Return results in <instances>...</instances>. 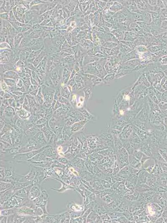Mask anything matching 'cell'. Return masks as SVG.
I'll return each mask as SVG.
<instances>
[{
  "mask_svg": "<svg viewBox=\"0 0 167 223\" xmlns=\"http://www.w3.org/2000/svg\"><path fill=\"white\" fill-rule=\"evenodd\" d=\"M49 146H45L39 149L33 150L31 152L19 153L14 156L13 157V159L14 161L16 163H20L23 162H27L28 160L32 159L33 157L37 154L44 151L49 147Z\"/></svg>",
  "mask_w": 167,
  "mask_h": 223,
  "instance_id": "cell-1",
  "label": "cell"
},
{
  "mask_svg": "<svg viewBox=\"0 0 167 223\" xmlns=\"http://www.w3.org/2000/svg\"><path fill=\"white\" fill-rule=\"evenodd\" d=\"M42 144L39 142L35 138H30L27 141L26 144L23 146V147L19 148L18 154L31 152L37 150L43 147Z\"/></svg>",
  "mask_w": 167,
  "mask_h": 223,
  "instance_id": "cell-2",
  "label": "cell"
},
{
  "mask_svg": "<svg viewBox=\"0 0 167 223\" xmlns=\"http://www.w3.org/2000/svg\"><path fill=\"white\" fill-rule=\"evenodd\" d=\"M29 167H30V170L28 173L26 175H22L18 182H32L33 181L36 174V167L31 164H30Z\"/></svg>",
  "mask_w": 167,
  "mask_h": 223,
  "instance_id": "cell-3",
  "label": "cell"
},
{
  "mask_svg": "<svg viewBox=\"0 0 167 223\" xmlns=\"http://www.w3.org/2000/svg\"><path fill=\"white\" fill-rule=\"evenodd\" d=\"M16 214L25 216H36L35 210L27 206H21L16 208Z\"/></svg>",
  "mask_w": 167,
  "mask_h": 223,
  "instance_id": "cell-4",
  "label": "cell"
},
{
  "mask_svg": "<svg viewBox=\"0 0 167 223\" xmlns=\"http://www.w3.org/2000/svg\"><path fill=\"white\" fill-rule=\"evenodd\" d=\"M36 171V177L32 181V184H38L41 185V184L44 180V168L42 167L35 166Z\"/></svg>",
  "mask_w": 167,
  "mask_h": 223,
  "instance_id": "cell-5",
  "label": "cell"
},
{
  "mask_svg": "<svg viewBox=\"0 0 167 223\" xmlns=\"http://www.w3.org/2000/svg\"><path fill=\"white\" fill-rule=\"evenodd\" d=\"M41 185L33 184L29 193L28 197L29 199L33 200L40 196L41 192Z\"/></svg>",
  "mask_w": 167,
  "mask_h": 223,
  "instance_id": "cell-6",
  "label": "cell"
},
{
  "mask_svg": "<svg viewBox=\"0 0 167 223\" xmlns=\"http://www.w3.org/2000/svg\"><path fill=\"white\" fill-rule=\"evenodd\" d=\"M16 190L12 188L8 190L2 191L1 192V205L7 201L8 200L14 195Z\"/></svg>",
  "mask_w": 167,
  "mask_h": 223,
  "instance_id": "cell-7",
  "label": "cell"
},
{
  "mask_svg": "<svg viewBox=\"0 0 167 223\" xmlns=\"http://www.w3.org/2000/svg\"><path fill=\"white\" fill-rule=\"evenodd\" d=\"M33 184H31L26 187L19 189L16 191L14 194V195L20 197V198H28L29 193L32 187Z\"/></svg>",
  "mask_w": 167,
  "mask_h": 223,
  "instance_id": "cell-8",
  "label": "cell"
},
{
  "mask_svg": "<svg viewBox=\"0 0 167 223\" xmlns=\"http://www.w3.org/2000/svg\"><path fill=\"white\" fill-rule=\"evenodd\" d=\"M55 180H57V181H59L60 183L62 184V187L60 188L59 189H56L54 188H52L51 189V190H54V191H56L58 192V193H63L66 190H69V189H74V188L72 186L69 185V184H66L63 182V180L61 179H59L58 178H55L54 179Z\"/></svg>",
  "mask_w": 167,
  "mask_h": 223,
  "instance_id": "cell-9",
  "label": "cell"
},
{
  "mask_svg": "<svg viewBox=\"0 0 167 223\" xmlns=\"http://www.w3.org/2000/svg\"><path fill=\"white\" fill-rule=\"evenodd\" d=\"M44 172L45 174L44 180L48 178H52L53 179L55 178H59L56 173L54 169L52 167L44 168Z\"/></svg>",
  "mask_w": 167,
  "mask_h": 223,
  "instance_id": "cell-10",
  "label": "cell"
},
{
  "mask_svg": "<svg viewBox=\"0 0 167 223\" xmlns=\"http://www.w3.org/2000/svg\"><path fill=\"white\" fill-rule=\"evenodd\" d=\"M47 156L45 150L43 152L38 153L36 156L33 157L31 159L27 161V162H41L43 161H45L47 160Z\"/></svg>",
  "mask_w": 167,
  "mask_h": 223,
  "instance_id": "cell-11",
  "label": "cell"
},
{
  "mask_svg": "<svg viewBox=\"0 0 167 223\" xmlns=\"http://www.w3.org/2000/svg\"><path fill=\"white\" fill-rule=\"evenodd\" d=\"M31 184H32V182H14L13 183V189L16 191H17L19 189H22L26 187L29 185Z\"/></svg>",
  "mask_w": 167,
  "mask_h": 223,
  "instance_id": "cell-12",
  "label": "cell"
},
{
  "mask_svg": "<svg viewBox=\"0 0 167 223\" xmlns=\"http://www.w3.org/2000/svg\"><path fill=\"white\" fill-rule=\"evenodd\" d=\"M80 205L77 204L74 202H70L67 205L68 210L69 211L76 212L78 211H81Z\"/></svg>",
  "mask_w": 167,
  "mask_h": 223,
  "instance_id": "cell-13",
  "label": "cell"
},
{
  "mask_svg": "<svg viewBox=\"0 0 167 223\" xmlns=\"http://www.w3.org/2000/svg\"><path fill=\"white\" fill-rule=\"evenodd\" d=\"M34 138L36 139L38 142L43 145L47 144L46 138L44 137L43 133L42 132H39L34 136Z\"/></svg>",
  "mask_w": 167,
  "mask_h": 223,
  "instance_id": "cell-14",
  "label": "cell"
},
{
  "mask_svg": "<svg viewBox=\"0 0 167 223\" xmlns=\"http://www.w3.org/2000/svg\"><path fill=\"white\" fill-rule=\"evenodd\" d=\"M16 208L1 210V215L8 216L10 215L16 214Z\"/></svg>",
  "mask_w": 167,
  "mask_h": 223,
  "instance_id": "cell-15",
  "label": "cell"
},
{
  "mask_svg": "<svg viewBox=\"0 0 167 223\" xmlns=\"http://www.w3.org/2000/svg\"><path fill=\"white\" fill-rule=\"evenodd\" d=\"M13 187V184L12 183L5 182H1V191H4L5 190L11 189Z\"/></svg>",
  "mask_w": 167,
  "mask_h": 223,
  "instance_id": "cell-16",
  "label": "cell"
},
{
  "mask_svg": "<svg viewBox=\"0 0 167 223\" xmlns=\"http://www.w3.org/2000/svg\"><path fill=\"white\" fill-rule=\"evenodd\" d=\"M54 169L56 173L59 176V178L63 177V176L64 174H65V171L63 169L58 168V167H55Z\"/></svg>",
  "mask_w": 167,
  "mask_h": 223,
  "instance_id": "cell-17",
  "label": "cell"
},
{
  "mask_svg": "<svg viewBox=\"0 0 167 223\" xmlns=\"http://www.w3.org/2000/svg\"><path fill=\"white\" fill-rule=\"evenodd\" d=\"M41 198L44 201H48L49 197V195L48 192L45 190H41L40 196Z\"/></svg>",
  "mask_w": 167,
  "mask_h": 223,
  "instance_id": "cell-18",
  "label": "cell"
},
{
  "mask_svg": "<svg viewBox=\"0 0 167 223\" xmlns=\"http://www.w3.org/2000/svg\"><path fill=\"white\" fill-rule=\"evenodd\" d=\"M35 212H36V216L41 217L45 214L44 211L40 207H37L36 209L35 210Z\"/></svg>",
  "mask_w": 167,
  "mask_h": 223,
  "instance_id": "cell-19",
  "label": "cell"
},
{
  "mask_svg": "<svg viewBox=\"0 0 167 223\" xmlns=\"http://www.w3.org/2000/svg\"><path fill=\"white\" fill-rule=\"evenodd\" d=\"M14 112V110L11 107H7L5 109V114H6V116H12V114Z\"/></svg>",
  "mask_w": 167,
  "mask_h": 223,
  "instance_id": "cell-20",
  "label": "cell"
},
{
  "mask_svg": "<svg viewBox=\"0 0 167 223\" xmlns=\"http://www.w3.org/2000/svg\"><path fill=\"white\" fill-rule=\"evenodd\" d=\"M57 160L59 161V162H61V163L63 164L64 165H65V164L67 165V164L69 163V161L67 159H66L65 158H58Z\"/></svg>",
  "mask_w": 167,
  "mask_h": 223,
  "instance_id": "cell-21",
  "label": "cell"
},
{
  "mask_svg": "<svg viewBox=\"0 0 167 223\" xmlns=\"http://www.w3.org/2000/svg\"><path fill=\"white\" fill-rule=\"evenodd\" d=\"M16 214L10 215L8 216V222L7 223H14V218Z\"/></svg>",
  "mask_w": 167,
  "mask_h": 223,
  "instance_id": "cell-22",
  "label": "cell"
},
{
  "mask_svg": "<svg viewBox=\"0 0 167 223\" xmlns=\"http://www.w3.org/2000/svg\"><path fill=\"white\" fill-rule=\"evenodd\" d=\"M8 216L1 215V223H7Z\"/></svg>",
  "mask_w": 167,
  "mask_h": 223,
  "instance_id": "cell-23",
  "label": "cell"
},
{
  "mask_svg": "<svg viewBox=\"0 0 167 223\" xmlns=\"http://www.w3.org/2000/svg\"><path fill=\"white\" fill-rule=\"evenodd\" d=\"M58 149V151L60 152V151H62V149H62V147H59L58 148V149Z\"/></svg>",
  "mask_w": 167,
  "mask_h": 223,
  "instance_id": "cell-24",
  "label": "cell"
},
{
  "mask_svg": "<svg viewBox=\"0 0 167 223\" xmlns=\"http://www.w3.org/2000/svg\"><path fill=\"white\" fill-rule=\"evenodd\" d=\"M125 96H126V97H125V96H124L125 99H126V100H128V99H129V96H128L127 95H126Z\"/></svg>",
  "mask_w": 167,
  "mask_h": 223,
  "instance_id": "cell-25",
  "label": "cell"
},
{
  "mask_svg": "<svg viewBox=\"0 0 167 223\" xmlns=\"http://www.w3.org/2000/svg\"><path fill=\"white\" fill-rule=\"evenodd\" d=\"M120 114H122H122H123V111H120Z\"/></svg>",
  "mask_w": 167,
  "mask_h": 223,
  "instance_id": "cell-26",
  "label": "cell"
}]
</instances>
